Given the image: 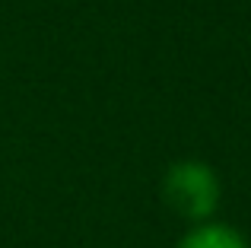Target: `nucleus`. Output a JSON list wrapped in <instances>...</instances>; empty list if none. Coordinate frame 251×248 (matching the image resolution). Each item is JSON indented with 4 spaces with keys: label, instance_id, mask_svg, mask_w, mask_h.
Listing matches in <instances>:
<instances>
[{
    "label": "nucleus",
    "instance_id": "nucleus-1",
    "mask_svg": "<svg viewBox=\"0 0 251 248\" xmlns=\"http://www.w3.org/2000/svg\"><path fill=\"white\" fill-rule=\"evenodd\" d=\"M162 198L178 217H184L188 223H210L220 207L223 185L220 175L201 159H181L172 162L162 178Z\"/></svg>",
    "mask_w": 251,
    "mask_h": 248
},
{
    "label": "nucleus",
    "instance_id": "nucleus-2",
    "mask_svg": "<svg viewBox=\"0 0 251 248\" xmlns=\"http://www.w3.org/2000/svg\"><path fill=\"white\" fill-rule=\"evenodd\" d=\"M178 248H248L245 236L226 223H197L181 236Z\"/></svg>",
    "mask_w": 251,
    "mask_h": 248
}]
</instances>
